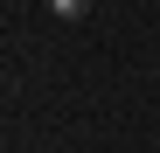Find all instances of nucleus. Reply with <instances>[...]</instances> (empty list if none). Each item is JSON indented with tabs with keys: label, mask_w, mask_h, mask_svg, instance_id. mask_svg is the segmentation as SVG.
Returning a JSON list of instances; mask_svg holds the SVG:
<instances>
[{
	"label": "nucleus",
	"mask_w": 160,
	"mask_h": 153,
	"mask_svg": "<svg viewBox=\"0 0 160 153\" xmlns=\"http://www.w3.org/2000/svg\"><path fill=\"white\" fill-rule=\"evenodd\" d=\"M49 14H56V21H84V14H91V0H49Z\"/></svg>",
	"instance_id": "1"
}]
</instances>
